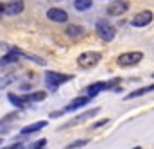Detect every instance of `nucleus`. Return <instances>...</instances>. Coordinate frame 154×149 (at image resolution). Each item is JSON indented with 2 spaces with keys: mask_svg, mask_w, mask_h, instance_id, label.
I'll return each mask as SVG.
<instances>
[{
  "mask_svg": "<svg viewBox=\"0 0 154 149\" xmlns=\"http://www.w3.org/2000/svg\"><path fill=\"white\" fill-rule=\"evenodd\" d=\"M72 79H74L72 74L68 75V74H61V72H52V70L45 72V83H47V86L50 90H57L61 84H65V83H68Z\"/></svg>",
  "mask_w": 154,
  "mask_h": 149,
  "instance_id": "obj_1",
  "label": "nucleus"
},
{
  "mask_svg": "<svg viewBox=\"0 0 154 149\" xmlns=\"http://www.w3.org/2000/svg\"><path fill=\"white\" fill-rule=\"evenodd\" d=\"M120 81L122 79H118V77H115V79H111V81H99V83H93V84H90L88 88H86V95L88 97H95V95H99L100 92H104V90H111V88H116L118 84H120Z\"/></svg>",
  "mask_w": 154,
  "mask_h": 149,
  "instance_id": "obj_2",
  "label": "nucleus"
},
{
  "mask_svg": "<svg viewBox=\"0 0 154 149\" xmlns=\"http://www.w3.org/2000/svg\"><path fill=\"white\" fill-rule=\"evenodd\" d=\"M142 59H143V52H140V50H129V52L120 54V56L116 58V63H118V67L127 68V67H134V65H138Z\"/></svg>",
  "mask_w": 154,
  "mask_h": 149,
  "instance_id": "obj_3",
  "label": "nucleus"
},
{
  "mask_svg": "<svg viewBox=\"0 0 154 149\" xmlns=\"http://www.w3.org/2000/svg\"><path fill=\"white\" fill-rule=\"evenodd\" d=\"M100 59H102V54H100V52L86 50V52H82V54L77 58V65H79L81 68H93Z\"/></svg>",
  "mask_w": 154,
  "mask_h": 149,
  "instance_id": "obj_4",
  "label": "nucleus"
},
{
  "mask_svg": "<svg viewBox=\"0 0 154 149\" xmlns=\"http://www.w3.org/2000/svg\"><path fill=\"white\" fill-rule=\"evenodd\" d=\"M95 29H97V34L100 40H104V41H113L116 36V31L115 27L108 22V20H97V24H95Z\"/></svg>",
  "mask_w": 154,
  "mask_h": 149,
  "instance_id": "obj_5",
  "label": "nucleus"
},
{
  "mask_svg": "<svg viewBox=\"0 0 154 149\" xmlns=\"http://www.w3.org/2000/svg\"><path fill=\"white\" fill-rule=\"evenodd\" d=\"M154 14L152 11H149V9H143V11H140V13H136L134 16H133V20H131V25L133 27H138V29H142V27H147L151 22H152Z\"/></svg>",
  "mask_w": 154,
  "mask_h": 149,
  "instance_id": "obj_6",
  "label": "nucleus"
},
{
  "mask_svg": "<svg viewBox=\"0 0 154 149\" xmlns=\"http://www.w3.org/2000/svg\"><path fill=\"white\" fill-rule=\"evenodd\" d=\"M47 18L50 22H56V24H66L68 22V13L65 9H59V7H50L47 11Z\"/></svg>",
  "mask_w": 154,
  "mask_h": 149,
  "instance_id": "obj_7",
  "label": "nucleus"
},
{
  "mask_svg": "<svg viewBox=\"0 0 154 149\" xmlns=\"http://www.w3.org/2000/svg\"><path fill=\"white\" fill-rule=\"evenodd\" d=\"M127 9H129V2H125V0H115V2H111L108 5V14L109 16H120V14L127 13Z\"/></svg>",
  "mask_w": 154,
  "mask_h": 149,
  "instance_id": "obj_8",
  "label": "nucleus"
},
{
  "mask_svg": "<svg viewBox=\"0 0 154 149\" xmlns=\"http://www.w3.org/2000/svg\"><path fill=\"white\" fill-rule=\"evenodd\" d=\"M100 112V108H93V110H88V112L81 113V115H77L75 119H72V120H68L63 128H68V126H77V124H81V122H86L88 119H91V117H95L97 113Z\"/></svg>",
  "mask_w": 154,
  "mask_h": 149,
  "instance_id": "obj_9",
  "label": "nucleus"
},
{
  "mask_svg": "<svg viewBox=\"0 0 154 149\" xmlns=\"http://www.w3.org/2000/svg\"><path fill=\"white\" fill-rule=\"evenodd\" d=\"M90 99L91 97H75L74 101H70L65 108H63V113H68V112H74L77 108H82V106H86L88 103H90Z\"/></svg>",
  "mask_w": 154,
  "mask_h": 149,
  "instance_id": "obj_10",
  "label": "nucleus"
},
{
  "mask_svg": "<svg viewBox=\"0 0 154 149\" xmlns=\"http://www.w3.org/2000/svg\"><path fill=\"white\" fill-rule=\"evenodd\" d=\"M23 11V2L22 0H11L5 4V14L9 16H16Z\"/></svg>",
  "mask_w": 154,
  "mask_h": 149,
  "instance_id": "obj_11",
  "label": "nucleus"
},
{
  "mask_svg": "<svg viewBox=\"0 0 154 149\" xmlns=\"http://www.w3.org/2000/svg\"><path fill=\"white\" fill-rule=\"evenodd\" d=\"M20 58H22V56H20V54H18V50H16V49L13 47V49H11V50H9L7 54H4V56L0 58V67L11 65V63H16V61H18Z\"/></svg>",
  "mask_w": 154,
  "mask_h": 149,
  "instance_id": "obj_12",
  "label": "nucleus"
},
{
  "mask_svg": "<svg viewBox=\"0 0 154 149\" xmlns=\"http://www.w3.org/2000/svg\"><path fill=\"white\" fill-rule=\"evenodd\" d=\"M48 122L47 120H38V122H32V124H27L25 128H22V131H20V135L23 137V135H31V133H36L39 129H43L45 126H47Z\"/></svg>",
  "mask_w": 154,
  "mask_h": 149,
  "instance_id": "obj_13",
  "label": "nucleus"
},
{
  "mask_svg": "<svg viewBox=\"0 0 154 149\" xmlns=\"http://www.w3.org/2000/svg\"><path fill=\"white\" fill-rule=\"evenodd\" d=\"M65 33H66V36L70 38H82L86 34V29L82 27V25H75V24H70V25H66V29H65Z\"/></svg>",
  "mask_w": 154,
  "mask_h": 149,
  "instance_id": "obj_14",
  "label": "nucleus"
},
{
  "mask_svg": "<svg viewBox=\"0 0 154 149\" xmlns=\"http://www.w3.org/2000/svg\"><path fill=\"white\" fill-rule=\"evenodd\" d=\"M7 101H9L13 106H16L18 110H23V108L29 104V101H27L25 97H20V95H16V94H7Z\"/></svg>",
  "mask_w": 154,
  "mask_h": 149,
  "instance_id": "obj_15",
  "label": "nucleus"
},
{
  "mask_svg": "<svg viewBox=\"0 0 154 149\" xmlns=\"http://www.w3.org/2000/svg\"><path fill=\"white\" fill-rule=\"evenodd\" d=\"M149 92H154V84H149V86H143V88H138V90L131 92L129 95H125V97H124V101H131V99L142 97V95H145V94H149Z\"/></svg>",
  "mask_w": 154,
  "mask_h": 149,
  "instance_id": "obj_16",
  "label": "nucleus"
},
{
  "mask_svg": "<svg viewBox=\"0 0 154 149\" xmlns=\"http://www.w3.org/2000/svg\"><path fill=\"white\" fill-rule=\"evenodd\" d=\"M29 103H39V101H45L47 99V92H43V90H38V92H32V94H27V95H23Z\"/></svg>",
  "mask_w": 154,
  "mask_h": 149,
  "instance_id": "obj_17",
  "label": "nucleus"
},
{
  "mask_svg": "<svg viewBox=\"0 0 154 149\" xmlns=\"http://www.w3.org/2000/svg\"><path fill=\"white\" fill-rule=\"evenodd\" d=\"M93 5V0H74V7L77 11H88Z\"/></svg>",
  "mask_w": 154,
  "mask_h": 149,
  "instance_id": "obj_18",
  "label": "nucleus"
},
{
  "mask_svg": "<svg viewBox=\"0 0 154 149\" xmlns=\"http://www.w3.org/2000/svg\"><path fill=\"white\" fill-rule=\"evenodd\" d=\"M14 79H16V75H14V74H7V75H4V77H0V88L9 86Z\"/></svg>",
  "mask_w": 154,
  "mask_h": 149,
  "instance_id": "obj_19",
  "label": "nucleus"
},
{
  "mask_svg": "<svg viewBox=\"0 0 154 149\" xmlns=\"http://www.w3.org/2000/svg\"><path fill=\"white\" fill-rule=\"evenodd\" d=\"M88 142H90L88 138H81V140H75V142L68 144V146H66V149H79V147H84Z\"/></svg>",
  "mask_w": 154,
  "mask_h": 149,
  "instance_id": "obj_20",
  "label": "nucleus"
},
{
  "mask_svg": "<svg viewBox=\"0 0 154 149\" xmlns=\"http://www.w3.org/2000/svg\"><path fill=\"white\" fill-rule=\"evenodd\" d=\"M45 147H47V140H45V138H41V140H36V142H34L29 149H45Z\"/></svg>",
  "mask_w": 154,
  "mask_h": 149,
  "instance_id": "obj_21",
  "label": "nucleus"
},
{
  "mask_svg": "<svg viewBox=\"0 0 154 149\" xmlns=\"http://www.w3.org/2000/svg\"><path fill=\"white\" fill-rule=\"evenodd\" d=\"M108 122H109V119H102V120H99V122H95V124H93L91 128H93V129H97V128H102V126H106Z\"/></svg>",
  "mask_w": 154,
  "mask_h": 149,
  "instance_id": "obj_22",
  "label": "nucleus"
},
{
  "mask_svg": "<svg viewBox=\"0 0 154 149\" xmlns=\"http://www.w3.org/2000/svg\"><path fill=\"white\" fill-rule=\"evenodd\" d=\"M4 149H25V144L23 142H16V144H11V146H7Z\"/></svg>",
  "mask_w": 154,
  "mask_h": 149,
  "instance_id": "obj_23",
  "label": "nucleus"
},
{
  "mask_svg": "<svg viewBox=\"0 0 154 149\" xmlns=\"http://www.w3.org/2000/svg\"><path fill=\"white\" fill-rule=\"evenodd\" d=\"M2 14H5V4L0 2V16H2Z\"/></svg>",
  "mask_w": 154,
  "mask_h": 149,
  "instance_id": "obj_24",
  "label": "nucleus"
},
{
  "mask_svg": "<svg viewBox=\"0 0 154 149\" xmlns=\"http://www.w3.org/2000/svg\"><path fill=\"white\" fill-rule=\"evenodd\" d=\"M133 149H142V147H140V146H138V147H133Z\"/></svg>",
  "mask_w": 154,
  "mask_h": 149,
  "instance_id": "obj_25",
  "label": "nucleus"
},
{
  "mask_svg": "<svg viewBox=\"0 0 154 149\" xmlns=\"http://www.w3.org/2000/svg\"><path fill=\"white\" fill-rule=\"evenodd\" d=\"M0 142H2V138H0Z\"/></svg>",
  "mask_w": 154,
  "mask_h": 149,
  "instance_id": "obj_26",
  "label": "nucleus"
},
{
  "mask_svg": "<svg viewBox=\"0 0 154 149\" xmlns=\"http://www.w3.org/2000/svg\"><path fill=\"white\" fill-rule=\"evenodd\" d=\"M152 77H154V74H152Z\"/></svg>",
  "mask_w": 154,
  "mask_h": 149,
  "instance_id": "obj_27",
  "label": "nucleus"
}]
</instances>
